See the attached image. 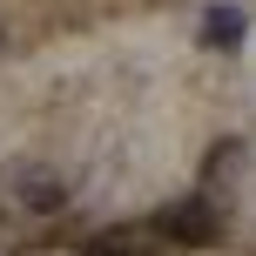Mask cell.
I'll return each instance as SVG.
<instances>
[{
	"instance_id": "8992f818",
	"label": "cell",
	"mask_w": 256,
	"mask_h": 256,
	"mask_svg": "<svg viewBox=\"0 0 256 256\" xmlns=\"http://www.w3.org/2000/svg\"><path fill=\"white\" fill-rule=\"evenodd\" d=\"M0 48H7V27H0Z\"/></svg>"
},
{
	"instance_id": "7a4b0ae2",
	"label": "cell",
	"mask_w": 256,
	"mask_h": 256,
	"mask_svg": "<svg viewBox=\"0 0 256 256\" xmlns=\"http://www.w3.org/2000/svg\"><path fill=\"white\" fill-rule=\"evenodd\" d=\"M155 236L202 250V243H216V236H222V216L209 209V196H189V202H168L162 216H155Z\"/></svg>"
},
{
	"instance_id": "277c9868",
	"label": "cell",
	"mask_w": 256,
	"mask_h": 256,
	"mask_svg": "<svg viewBox=\"0 0 256 256\" xmlns=\"http://www.w3.org/2000/svg\"><path fill=\"white\" fill-rule=\"evenodd\" d=\"M202 48L236 54V48H243V14H236V7H209L202 14Z\"/></svg>"
},
{
	"instance_id": "3957f363",
	"label": "cell",
	"mask_w": 256,
	"mask_h": 256,
	"mask_svg": "<svg viewBox=\"0 0 256 256\" xmlns=\"http://www.w3.org/2000/svg\"><path fill=\"white\" fill-rule=\"evenodd\" d=\"M243 168H250V148H243V142H216V148L202 155V196H209V202L230 196L236 182H243Z\"/></svg>"
},
{
	"instance_id": "6da1fadb",
	"label": "cell",
	"mask_w": 256,
	"mask_h": 256,
	"mask_svg": "<svg viewBox=\"0 0 256 256\" xmlns=\"http://www.w3.org/2000/svg\"><path fill=\"white\" fill-rule=\"evenodd\" d=\"M7 209H20V216H61L68 209V182L48 162H14L7 168Z\"/></svg>"
},
{
	"instance_id": "5b68a950",
	"label": "cell",
	"mask_w": 256,
	"mask_h": 256,
	"mask_svg": "<svg viewBox=\"0 0 256 256\" xmlns=\"http://www.w3.org/2000/svg\"><path fill=\"white\" fill-rule=\"evenodd\" d=\"M94 250H142L148 243V230H102V236H88Z\"/></svg>"
}]
</instances>
